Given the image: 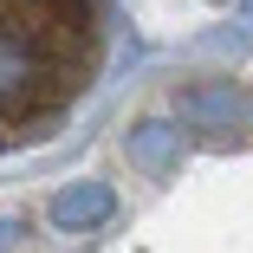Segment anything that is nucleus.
<instances>
[{
  "instance_id": "1",
  "label": "nucleus",
  "mask_w": 253,
  "mask_h": 253,
  "mask_svg": "<svg viewBox=\"0 0 253 253\" xmlns=\"http://www.w3.org/2000/svg\"><path fill=\"white\" fill-rule=\"evenodd\" d=\"M104 0H0V149L52 136L104 72Z\"/></svg>"
},
{
  "instance_id": "2",
  "label": "nucleus",
  "mask_w": 253,
  "mask_h": 253,
  "mask_svg": "<svg viewBox=\"0 0 253 253\" xmlns=\"http://www.w3.org/2000/svg\"><path fill=\"white\" fill-rule=\"evenodd\" d=\"M111 214V188H97V182H84V188H65L59 201H52V221L72 234V227H91V221H104Z\"/></svg>"
},
{
  "instance_id": "4",
  "label": "nucleus",
  "mask_w": 253,
  "mask_h": 253,
  "mask_svg": "<svg viewBox=\"0 0 253 253\" xmlns=\"http://www.w3.org/2000/svg\"><path fill=\"white\" fill-rule=\"evenodd\" d=\"M7 240H13V227H7V221H0V247H7Z\"/></svg>"
},
{
  "instance_id": "3",
  "label": "nucleus",
  "mask_w": 253,
  "mask_h": 253,
  "mask_svg": "<svg viewBox=\"0 0 253 253\" xmlns=\"http://www.w3.org/2000/svg\"><path fill=\"white\" fill-rule=\"evenodd\" d=\"M169 143H175V130L169 124H143V136H136V156L156 169V163H169Z\"/></svg>"
}]
</instances>
